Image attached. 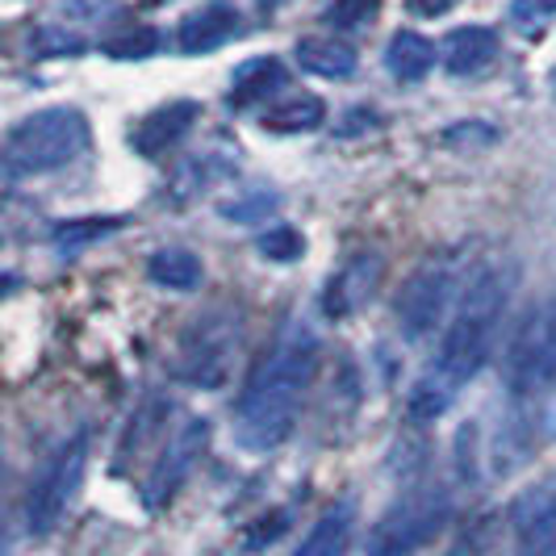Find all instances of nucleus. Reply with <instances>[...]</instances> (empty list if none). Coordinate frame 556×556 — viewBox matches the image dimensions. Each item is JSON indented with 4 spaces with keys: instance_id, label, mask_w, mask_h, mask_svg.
<instances>
[{
    "instance_id": "f257e3e1",
    "label": "nucleus",
    "mask_w": 556,
    "mask_h": 556,
    "mask_svg": "<svg viewBox=\"0 0 556 556\" xmlns=\"http://www.w3.org/2000/svg\"><path fill=\"white\" fill-rule=\"evenodd\" d=\"M506 298H510V277L502 268H485V273H477L469 280V289L460 293L456 314H452V323L444 331L440 361L406 397V410H410L415 422H435L452 406L456 390L469 386L477 377V368L490 361Z\"/></svg>"
},
{
    "instance_id": "f03ea898",
    "label": "nucleus",
    "mask_w": 556,
    "mask_h": 556,
    "mask_svg": "<svg viewBox=\"0 0 556 556\" xmlns=\"http://www.w3.org/2000/svg\"><path fill=\"white\" fill-rule=\"evenodd\" d=\"M318 372V339L306 323L280 327L264 361L251 368L243 397L235 406V431L248 452H273L289 440L306 390Z\"/></svg>"
},
{
    "instance_id": "7ed1b4c3",
    "label": "nucleus",
    "mask_w": 556,
    "mask_h": 556,
    "mask_svg": "<svg viewBox=\"0 0 556 556\" xmlns=\"http://www.w3.org/2000/svg\"><path fill=\"white\" fill-rule=\"evenodd\" d=\"M88 147V117L72 105L38 110L22 117L4 139V172L17 176H42L72 164Z\"/></svg>"
},
{
    "instance_id": "20e7f679",
    "label": "nucleus",
    "mask_w": 556,
    "mask_h": 556,
    "mask_svg": "<svg viewBox=\"0 0 556 556\" xmlns=\"http://www.w3.org/2000/svg\"><path fill=\"white\" fill-rule=\"evenodd\" d=\"M452 519V498L444 485H422L410 490L406 498H397L377 519V528L368 531L364 556H415L427 548Z\"/></svg>"
},
{
    "instance_id": "39448f33",
    "label": "nucleus",
    "mask_w": 556,
    "mask_h": 556,
    "mask_svg": "<svg viewBox=\"0 0 556 556\" xmlns=\"http://www.w3.org/2000/svg\"><path fill=\"white\" fill-rule=\"evenodd\" d=\"M84 469H88V431H76L72 440L47 456V465L38 469L26 498V528L34 535H51L63 523L67 506L76 502L84 485Z\"/></svg>"
},
{
    "instance_id": "423d86ee",
    "label": "nucleus",
    "mask_w": 556,
    "mask_h": 556,
    "mask_svg": "<svg viewBox=\"0 0 556 556\" xmlns=\"http://www.w3.org/2000/svg\"><path fill=\"white\" fill-rule=\"evenodd\" d=\"M452 293H456V264L447 255L422 260L415 273L406 277L402 298H397V327H402V334L410 343H422L427 334L440 327Z\"/></svg>"
},
{
    "instance_id": "0eeeda50",
    "label": "nucleus",
    "mask_w": 556,
    "mask_h": 556,
    "mask_svg": "<svg viewBox=\"0 0 556 556\" xmlns=\"http://www.w3.org/2000/svg\"><path fill=\"white\" fill-rule=\"evenodd\" d=\"M235 352H239V323H230L226 314H214V318L197 323L193 331L185 334L176 372H180L189 386H205V390H210V386H223Z\"/></svg>"
},
{
    "instance_id": "6e6552de",
    "label": "nucleus",
    "mask_w": 556,
    "mask_h": 556,
    "mask_svg": "<svg viewBox=\"0 0 556 556\" xmlns=\"http://www.w3.org/2000/svg\"><path fill=\"white\" fill-rule=\"evenodd\" d=\"M205 444H210V418H189L172 440H167L164 456L155 460V469L142 485V502L147 510H164L167 502L180 494V485L193 477V469L205 456Z\"/></svg>"
},
{
    "instance_id": "1a4fd4ad",
    "label": "nucleus",
    "mask_w": 556,
    "mask_h": 556,
    "mask_svg": "<svg viewBox=\"0 0 556 556\" xmlns=\"http://www.w3.org/2000/svg\"><path fill=\"white\" fill-rule=\"evenodd\" d=\"M506 377L515 390H535V386H556V306L531 314L523 331L510 348Z\"/></svg>"
},
{
    "instance_id": "9d476101",
    "label": "nucleus",
    "mask_w": 556,
    "mask_h": 556,
    "mask_svg": "<svg viewBox=\"0 0 556 556\" xmlns=\"http://www.w3.org/2000/svg\"><path fill=\"white\" fill-rule=\"evenodd\" d=\"M381 280H386V255L377 248L352 251V255L339 264V273L327 280V293H323L327 318H352L356 309H364L377 298Z\"/></svg>"
},
{
    "instance_id": "9b49d317",
    "label": "nucleus",
    "mask_w": 556,
    "mask_h": 556,
    "mask_svg": "<svg viewBox=\"0 0 556 556\" xmlns=\"http://www.w3.org/2000/svg\"><path fill=\"white\" fill-rule=\"evenodd\" d=\"M197 117H201V105H197V101H189V97L167 101V105H160V110L147 113L139 126L130 130V147L139 151L142 160H160V155H167L176 142L193 130Z\"/></svg>"
},
{
    "instance_id": "f8f14e48",
    "label": "nucleus",
    "mask_w": 556,
    "mask_h": 556,
    "mask_svg": "<svg viewBox=\"0 0 556 556\" xmlns=\"http://www.w3.org/2000/svg\"><path fill=\"white\" fill-rule=\"evenodd\" d=\"M239 34H243L239 9L226 4V0H210V4H201L197 13H189V17L180 22L176 47H180L185 55H210V51L226 47L230 38H239Z\"/></svg>"
},
{
    "instance_id": "ddd939ff",
    "label": "nucleus",
    "mask_w": 556,
    "mask_h": 556,
    "mask_svg": "<svg viewBox=\"0 0 556 556\" xmlns=\"http://www.w3.org/2000/svg\"><path fill=\"white\" fill-rule=\"evenodd\" d=\"M494 55H498V34L490 26H460L444 42V67L452 76H473Z\"/></svg>"
},
{
    "instance_id": "4468645a",
    "label": "nucleus",
    "mask_w": 556,
    "mask_h": 556,
    "mask_svg": "<svg viewBox=\"0 0 556 556\" xmlns=\"http://www.w3.org/2000/svg\"><path fill=\"white\" fill-rule=\"evenodd\" d=\"M298 63L306 67L309 76L323 80H348L356 72V47L334 38V34H318V38H302L298 42Z\"/></svg>"
},
{
    "instance_id": "2eb2a0df",
    "label": "nucleus",
    "mask_w": 556,
    "mask_h": 556,
    "mask_svg": "<svg viewBox=\"0 0 556 556\" xmlns=\"http://www.w3.org/2000/svg\"><path fill=\"white\" fill-rule=\"evenodd\" d=\"M352 528H356V506H352V502H339V506H331V510L306 531V540L298 544L293 556H343L348 544H352Z\"/></svg>"
},
{
    "instance_id": "dca6fc26",
    "label": "nucleus",
    "mask_w": 556,
    "mask_h": 556,
    "mask_svg": "<svg viewBox=\"0 0 556 556\" xmlns=\"http://www.w3.org/2000/svg\"><path fill=\"white\" fill-rule=\"evenodd\" d=\"M280 84H285V63L277 55H255L243 59L230 76V105H251V101H264L273 97Z\"/></svg>"
},
{
    "instance_id": "f3484780",
    "label": "nucleus",
    "mask_w": 556,
    "mask_h": 556,
    "mask_svg": "<svg viewBox=\"0 0 556 556\" xmlns=\"http://www.w3.org/2000/svg\"><path fill=\"white\" fill-rule=\"evenodd\" d=\"M386 67H390L393 80L415 84L435 67V47L415 29H397L390 38V47H386Z\"/></svg>"
},
{
    "instance_id": "a211bd4d",
    "label": "nucleus",
    "mask_w": 556,
    "mask_h": 556,
    "mask_svg": "<svg viewBox=\"0 0 556 556\" xmlns=\"http://www.w3.org/2000/svg\"><path fill=\"white\" fill-rule=\"evenodd\" d=\"M323 117H327L323 97L298 92V97H280L277 105L264 110V130H273V135H306V130L323 126Z\"/></svg>"
},
{
    "instance_id": "6ab92c4d",
    "label": "nucleus",
    "mask_w": 556,
    "mask_h": 556,
    "mask_svg": "<svg viewBox=\"0 0 556 556\" xmlns=\"http://www.w3.org/2000/svg\"><path fill=\"white\" fill-rule=\"evenodd\" d=\"M147 273H151L155 285L176 289V293H193V289H201V280H205L201 260L185 248H160L151 260H147Z\"/></svg>"
},
{
    "instance_id": "aec40b11",
    "label": "nucleus",
    "mask_w": 556,
    "mask_h": 556,
    "mask_svg": "<svg viewBox=\"0 0 556 556\" xmlns=\"http://www.w3.org/2000/svg\"><path fill=\"white\" fill-rule=\"evenodd\" d=\"M122 226V218H76V223H59L55 226V251L63 255H72V251L88 248V243H97V239H105Z\"/></svg>"
},
{
    "instance_id": "412c9836",
    "label": "nucleus",
    "mask_w": 556,
    "mask_h": 556,
    "mask_svg": "<svg viewBox=\"0 0 556 556\" xmlns=\"http://www.w3.org/2000/svg\"><path fill=\"white\" fill-rule=\"evenodd\" d=\"M155 47H160V34L147 26H126V29H117L113 38L101 42V51H105L110 59H122V63H135V59L155 55Z\"/></svg>"
},
{
    "instance_id": "4be33fe9",
    "label": "nucleus",
    "mask_w": 556,
    "mask_h": 556,
    "mask_svg": "<svg viewBox=\"0 0 556 556\" xmlns=\"http://www.w3.org/2000/svg\"><path fill=\"white\" fill-rule=\"evenodd\" d=\"M160 422H164V410H160V402H147V410H139V415L130 418V427H126V440H122V447H117V469L130 460V456H139L142 444L160 431Z\"/></svg>"
},
{
    "instance_id": "5701e85b",
    "label": "nucleus",
    "mask_w": 556,
    "mask_h": 556,
    "mask_svg": "<svg viewBox=\"0 0 556 556\" xmlns=\"http://www.w3.org/2000/svg\"><path fill=\"white\" fill-rule=\"evenodd\" d=\"M377 13H381V0H334L327 4L323 22L334 29H364L377 22Z\"/></svg>"
},
{
    "instance_id": "b1692460",
    "label": "nucleus",
    "mask_w": 556,
    "mask_h": 556,
    "mask_svg": "<svg viewBox=\"0 0 556 556\" xmlns=\"http://www.w3.org/2000/svg\"><path fill=\"white\" fill-rule=\"evenodd\" d=\"M255 248H260V255H268L273 264H289V260H298L306 251V239L293 226H273V230H264L255 239Z\"/></svg>"
},
{
    "instance_id": "393cba45",
    "label": "nucleus",
    "mask_w": 556,
    "mask_h": 556,
    "mask_svg": "<svg viewBox=\"0 0 556 556\" xmlns=\"http://www.w3.org/2000/svg\"><path fill=\"white\" fill-rule=\"evenodd\" d=\"M273 210H277V197H273V193H251V201L223 205V218H235V223H255V218H268Z\"/></svg>"
},
{
    "instance_id": "a878e982",
    "label": "nucleus",
    "mask_w": 556,
    "mask_h": 556,
    "mask_svg": "<svg viewBox=\"0 0 556 556\" xmlns=\"http://www.w3.org/2000/svg\"><path fill=\"white\" fill-rule=\"evenodd\" d=\"M510 17L519 26H540V22L556 17V0H510Z\"/></svg>"
},
{
    "instance_id": "bb28decb",
    "label": "nucleus",
    "mask_w": 556,
    "mask_h": 556,
    "mask_svg": "<svg viewBox=\"0 0 556 556\" xmlns=\"http://www.w3.org/2000/svg\"><path fill=\"white\" fill-rule=\"evenodd\" d=\"M456 4L460 0H410V13H418V17H444Z\"/></svg>"
},
{
    "instance_id": "cd10ccee",
    "label": "nucleus",
    "mask_w": 556,
    "mask_h": 556,
    "mask_svg": "<svg viewBox=\"0 0 556 556\" xmlns=\"http://www.w3.org/2000/svg\"><path fill=\"white\" fill-rule=\"evenodd\" d=\"M277 4H285V0H260V9H277Z\"/></svg>"
},
{
    "instance_id": "c85d7f7f",
    "label": "nucleus",
    "mask_w": 556,
    "mask_h": 556,
    "mask_svg": "<svg viewBox=\"0 0 556 556\" xmlns=\"http://www.w3.org/2000/svg\"><path fill=\"white\" fill-rule=\"evenodd\" d=\"M553 92H556V76H553Z\"/></svg>"
}]
</instances>
